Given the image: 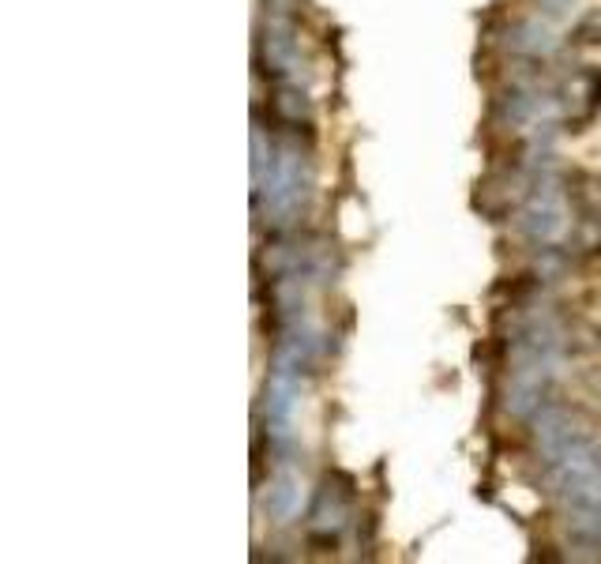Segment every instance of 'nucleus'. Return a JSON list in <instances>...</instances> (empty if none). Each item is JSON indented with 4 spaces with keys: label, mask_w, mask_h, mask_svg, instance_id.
<instances>
[{
    "label": "nucleus",
    "mask_w": 601,
    "mask_h": 564,
    "mask_svg": "<svg viewBox=\"0 0 601 564\" xmlns=\"http://www.w3.org/2000/svg\"><path fill=\"white\" fill-rule=\"evenodd\" d=\"M583 384H586V388H590L594 395H601V365H598V369H586Z\"/></svg>",
    "instance_id": "obj_8"
},
{
    "label": "nucleus",
    "mask_w": 601,
    "mask_h": 564,
    "mask_svg": "<svg viewBox=\"0 0 601 564\" xmlns=\"http://www.w3.org/2000/svg\"><path fill=\"white\" fill-rule=\"evenodd\" d=\"M568 46L571 49H590V46H601V12H590L583 16L575 27L568 31Z\"/></svg>",
    "instance_id": "obj_6"
},
{
    "label": "nucleus",
    "mask_w": 601,
    "mask_h": 564,
    "mask_svg": "<svg viewBox=\"0 0 601 564\" xmlns=\"http://www.w3.org/2000/svg\"><path fill=\"white\" fill-rule=\"evenodd\" d=\"M568 181V200L579 219H601V173L571 170L564 173Z\"/></svg>",
    "instance_id": "obj_5"
},
{
    "label": "nucleus",
    "mask_w": 601,
    "mask_h": 564,
    "mask_svg": "<svg viewBox=\"0 0 601 564\" xmlns=\"http://www.w3.org/2000/svg\"><path fill=\"white\" fill-rule=\"evenodd\" d=\"M489 46H500L504 53H515V57H534V61H549L556 49H560V38L553 34L549 23H541V16L530 19H515V23H504L500 34L489 38Z\"/></svg>",
    "instance_id": "obj_2"
},
{
    "label": "nucleus",
    "mask_w": 601,
    "mask_h": 564,
    "mask_svg": "<svg viewBox=\"0 0 601 564\" xmlns=\"http://www.w3.org/2000/svg\"><path fill=\"white\" fill-rule=\"evenodd\" d=\"M301 504H305V482H301V474L290 463H282L275 470V478H271V486H267L263 512L271 516V523L286 527V523H293V519L301 516Z\"/></svg>",
    "instance_id": "obj_3"
},
{
    "label": "nucleus",
    "mask_w": 601,
    "mask_h": 564,
    "mask_svg": "<svg viewBox=\"0 0 601 564\" xmlns=\"http://www.w3.org/2000/svg\"><path fill=\"white\" fill-rule=\"evenodd\" d=\"M271 128L312 125V98L301 83H275L267 102H260Z\"/></svg>",
    "instance_id": "obj_4"
},
{
    "label": "nucleus",
    "mask_w": 601,
    "mask_h": 564,
    "mask_svg": "<svg viewBox=\"0 0 601 564\" xmlns=\"http://www.w3.org/2000/svg\"><path fill=\"white\" fill-rule=\"evenodd\" d=\"M556 98L564 106V125L571 132H586L601 113V68H579L556 87Z\"/></svg>",
    "instance_id": "obj_1"
},
{
    "label": "nucleus",
    "mask_w": 601,
    "mask_h": 564,
    "mask_svg": "<svg viewBox=\"0 0 601 564\" xmlns=\"http://www.w3.org/2000/svg\"><path fill=\"white\" fill-rule=\"evenodd\" d=\"M357 546L361 549H372L376 546V531H380V516L376 512H365V516H357Z\"/></svg>",
    "instance_id": "obj_7"
}]
</instances>
